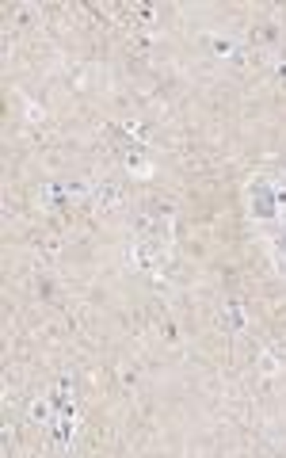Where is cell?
<instances>
[{"mask_svg":"<svg viewBox=\"0 0 286 458\" xmlns=\"http://www.w3.org/2000/svg\"><path fill=\"white\" fill-rule=\"evenodd\" d=\"M248 210H252V218L264 226L267 248H271L279 271L286 275V187L279 180H267V176L256 180V184L248 187Z\"/></svg>","mask_w":286,"mask_h":458,"instance_id":"obj_1","label":"cell"},{"mask_svg":"<svg viewBox=\"0 0 286 458\" xmlns=\"http://www.w3.org/2000/svg\"><path fill=\"white\" fill-rule=\"evenodd\" d=\"M88 198H95V206H103V210H111V206L123 203V191H118L115 184H100V187H92Z\"/></svg>","mask_w":286,"mask_h":458,"instance_id":"obj_2","label":"cell"},{"mask_svg":"<svg viewBox=\"0 0 286 458\" xmlns=\"http://www.w3.org/2000/svg\"><path fill=\"white\" fill-rule=\"evenodd\" d=\"M222 325H225V328H233V332H240V328H245V309H240L233 298L222 306Z\"/></svg>","mask_w":286,"mask_h":458,"instance_id":"obj_3","label":"cell"}]
</instances>
